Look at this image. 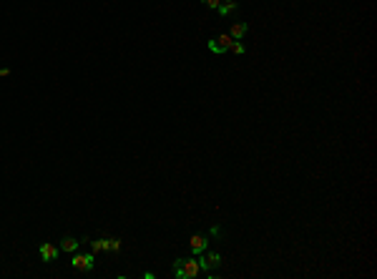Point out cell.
Wrapping results in <instances>:
<instances>
[{
    "mask_svg": "<svg viewBox=\"0 0 377 279\" xmlns=\"http://www.w3.org/2000/svg\"><path fill=\"white\" fill-rule=\"evenodd\" d=\"M201 274L199 259H176L173 262V277L176 279H194Z\"/></svg>",
    "mask_w": 377,
    "mask_h": 279,
    "instance_id": "obj_1",
    "label": "cell"
},
{
    "mask_svg": "<svg viewBox=\"0 0 377 279\" xmlns=\"http://www.w3.org/2000/svg\"><path fill=\"white\" fill-rule=\"evenodd\" d=\"M70 264H73L76 272H91L96 262H93V254H76L70 259Z\"/></svg>",
    "mask_w": 377,
    "mask_h": 279,
    "instance_id": "obj_2",
    "label": "cell"
},
{
    "mask_svg": "<svg viewBox=\"0 0 377 279\" xmlns=\"http://www.w3.org/2000/svg\"><path fill=\"white\" fill-rule=\"evenodd\" d=\"M201 259H199V264H201V272H209V269H214V267H219L222 264V254H216V252H201L199 254Z\"/></svg>",
    "mask_w": 377,
    "mask_h": 279,
    "instance_id": "obj_3",
    "label": "cell"
},
{
    "mask_svg": "<svg viewBox=\"0 0 377 279\" xmlns=\"http://www.w3.org/2000/svg\"><path fill=\"white\" fill-rule=\"evenodd\" d=\"M188 246H191V252L199 257L201 252H206V246H209V239L206 237H201V234H194L191 239H188Z\"/></svg>",
    "mask_w": 377,
    "mask_h": 279,
    "instance_id": "obj_4",
    "label": "cell"
},
{
    "mask_svg": "<svg viewBox=\"0 0 377 279\" xmlns=\"http://www.w3.org/2000/svg\"><path fill=\"white\" fill-rule=\"evenodd\" d=\"M58 246L55 244H51V242H46V244H40V257H43V262H55L58 259Z\"/></svg>",
    "mask_w": 377,
    "mask_h": 279,
    "instance_id": "obj_5",
    "label": "cell"
},
{
    "mask_svg": "<svg viewBox=\"0 0 377 279\" xmlns=\"http://www.w3.org/2000/svg\"><path fill=\"white\" fill-rule=\"evenodd\" d=\"M246 31H249V28H246V23H234L229 28V35L234 38V40H241L244 35H246Z\"/></svg>",
    "mask_w": 377,
    "mask_h": 279,
    "instance_id": "obj_6",
    "label": "cell"
},
{
    "mask_svg": "<svg viewBox=\"0 0 377 279\" xmlns=\"http://www.w3.org/2000/svg\"><path fill=\"white\" fill-rule=\"evenodd\" d=\"M214 40H216V46H219V51H222V53H226L231 46H234V38H231L229 33H222L219 38H214Z\"/></svg>",
    "mask_w": 377,
    "mask_h": 279,
    "instance_id": "obj_7",
    "label": "cell"
},
{
    "mask_svg": "<svg viewBox=\"0 0 377 279\" xmlns=\"http://www.w3.org/2000/svg\"><path fill=\"white\" fill-rule=\"evenodd\" d=\"M237 8H239L237 0H224L216 10H219V16H231V13H237Z\"/></svg>",
    "mask_w": 377,
    "mask_h": 279,
    "instance_id": "obj_8",
    "label": "cell"
},
{
    "mask_svg": "<svg viewBox=\"0 0 377 279\" xmlns=\"http://www.w3.org/2000/svg\"><path fill=\"white\" fill-rule=\"evenodd\" d=\"M78 244H81V242H78L76 237H66V239L61 242V252H70V254H73L76 249H78Z\"/></svg>",
    "mask_w": 377,
    "mask_h": 279,
    "instance_id": "obj_9",
    "label": "cell"
},
{
    "mask_svg": "<svg viewBox=\"0 0 377 279\" xmlns=\"http://www.w3.org/2000/svg\"><path fill=\"white\" fill-rule=\"evenodd\" d=\"M91 246H93V254L106 252V249H108V239H96V242H91Z\"/></svg>",
    "mask_w": 377,
    "mask_h": 279,
    "instance_id": "obj_10",
    "label": "cell"
},
{
    "mask_svg": "<svg viewBox=\"0 0 377 279\" xmlns=\"http://www.w3.org/2000/svg\"><path fill=\"white\" fill-rule=\"evenodd\" d=\"M108 252H121V239H108Z\"/></svg>",
    "mask_w": 377,
    "mask_h": 279,
    "instance_id": "obj_11",
    "label": "cell"
},
{
    "mask_svg": "<svg viewBox=\"0 0 377 279\" xmlns=\"http://www.w3.org/2000/svg\"><path fill=\"white\" fill-rule=\"evenodd\" d=\"M229 51H231V53H237V55H244V46H241L239 40H234V46H231Z\"/></svg>",
    "mask_w": 377,
    "mask_h": 279,
    "instance_id": "obj_12",
    "label": "cell"
},
{
    "mask_svg": "<svg viewBox=\"0 0 377 279\" xmlns=\"http://www.w3.org/2000/svg\"><path fill=\"white\" fill-rule=\"evenodd\" d=\"M204 3H206L209 8H214V10H216V8H219V5H222V0H204Z\"/></svg>",
    "mask_w": 377,
    "mask_h": 279,
    "instance_id": "obj_13",
    "label": "cell"
},
{
    "mask_svg": "<svg viewBox=\"0 0 377 279\" xmlns=\"http://www.w3.org/2000/svg\"><path fill=\"white\" fill-rule=\"evenodd\" d=\"M209 51H211V53H222L219 46H216V40H209Z\"/></svg>",
    "mask_w": 377,
    "mask_h": 279,
    "instance_id": "obj_14",
    "label": "cell"
},
{
    "mask_svg": "<svg viewBox=\"0 0 377 279\" xmlns=\"http://www.w3.org/2000/svg\"><path fill=\"white\" fill-rule=\"evenodd\" d=\"M5 76H10V70L8 68H0V78H5Z\"/></svg>",
    "mask_w": 377,
    "mask_h": 279,
    "instance_id": "obj_15",
    "label": "cell"
},
{
    "mask_svg": "<svg viewBox=\"0 0 377 279\" xmlns=\"http://www.w3.org/2000/svg\"><path fill=\"white\" fill-rule=\"evenodd\" d=\"M222 3H224V0H222Z\"/></svg>",
    "mask_w": 377,
    "mask_h": 279,
    "instance_id": "obj_16",
    "label": "cell"
}]
</instances>
